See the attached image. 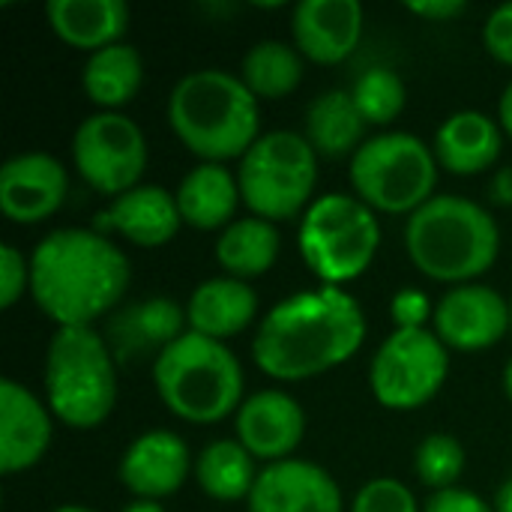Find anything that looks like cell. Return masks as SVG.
<instances>
[{
    "mask_svg": "<svg viewBox=\"0 0 512 512\" xmlns=\"http://www.w3.org/2000/svg\"><path fill=\"white\" fill-rule=\"evenodd\" d=\"M366 339L363 306L336 285L291 294L276 303L255 339V366L276 381H306L348 363Z\"/></svg>",
    "mask_w": 512,
    "mask_h": 512,
    "instance_id": "obj_1",
    "label": "cell"
},
{
    "mask_svg": "<svg viewBox=\"0 0 512 512\" xmlns=\"http://www.w3.org/2000/svg\"><path fill=\"white\" fill-rule=\"evenodd\" d=\"M129 279L126 255L96 228H57L30 252V297L57 327H93L111 318Z\"/></svg>",
    "mask_w": 512,
    "mask_h": 512,
    "instance_id": "obj_2",
    "label": "cell"
},
{
    "mask_svg": "<svg viewBox=\"0 0 512 512\" xmlns=\"http://www.w3.org/2000/svg\"><path fill=\"white\" fill-rule=\"evenodd\" d=\"M168 123L189 153L219 165L243 159L261 138L258 99L228 69L183 75L168 96Z\"/></svg>",
    "mask_w": 512,
    "mask_h": 512,
    "instance_id": "obj_3",
    "label": "cell"
},
{
    "mask_svg": "<svg viewBox=\"0 0 512 512\" xmlns=\"http://www.w3.org/2000/svg\"><path fill=\"white\" fill-rule=\"evenodd\" d=\"M405 249L423 276L450 285H471L495 267L501 228L477 201L462 195H435L408 216Z\"/></svg>",
    "mask_w": 512,
    "mask_h": 512,
    "instance_id": "obj_4",
    "label": "cell"
},
{
    "mask_svg": "<svg viewBox=\"0 0 512 512\" xmlns=\"http://www.w3.org/2000/svg\"><path fill=\"white\" fill-rule=\"evenodd\" d=\"M153 387L174 417L210 426L240 411L246 378L225 342L186 330L153 360Z\"/></svg>",
    "mask_w": 512,
    "mask_h": 512,
    "instance_id": "obj_5",
    "label": "cell"
},
{
    "mask_svg": "<svg viewBox=\"0 0 512 512\" xmlns=\"http://www.w3.org/2000/svg\"><path fill=\"white\" fill-rule=\"evenodd\" d=\"M48 411L72 429H96L117 405V360L93 327H57L45 348Z\"/></svg>",
    "mask_w": 512,
    "mask_h": 512,
    "instance_id": "obj_6",
    "label": "cell"
},
{
    "mask_svg": "<svg viewBox=\"0 0 512 512\" xmlns=\"http://www.w3.org/2000/svg\"><path fill=\"white\" fill-rule=\"evenodd\" d=\"M300 255L321 285L342 288L369 270L381 246V225L357 195L330 192L309 204L297 234Z\"/></svg>",
    "mask_w": 512,
    "mask_h": 512,
    "instance_id": "obj_7",
    "label": "cell"
},
{
    "mask_svg": "<svg viewBox=\"0 0 512 512\" xmlns=\"http://www.w3.org/2000/svg\"><path fill=\"white\" fill-rule=\"evenodd\" d=\"M435 150L411 132H384L351 156V189L375 213H414L435 198L438 183Z\"/></svg>",
    "mask_w": 512,
    "mask_h": 512,
    "instance_id": "obj_8",
    "label": "cell"
},
{
    "mask_svg": "<svg viewBox=\"0 0 512 512\" xmlns=\"http://www.w3.org/2000/svg\"><path fill=\"white\" fill-rule=\"evenodd\" d=\"M243 204L252 216L285 222L309 210L318 183V153L300 132H264L237 171Z\"/></svg>",
    "mask_w": 512,
    "mask_h": 512,
    "instance_id": "obj_9",
    "label": "cell"
},
{
    "mask_svg": "<svg viewBox=\"0 0 512 512\" xmlns=\"http://www.w3.org/2000/svg\"><path fill=\"white\" fill-rule=\"evenodd\" d=\"M450 375V348L432 330H396L369 366L372 396L390 411L429 405Z\"/></svg>",
    "mask_w": 512,
    "mask_h": 512,
    "instance_id": "obj_10",
    "label": "cell"
},
{
    "mask_svg": "<svg viewBox=\"0 0 512 512\" xmlns=\"http://www.w3.org/2000/svg\"><path fill=\"white\" fill-rule=\"evenodd\" d=\"M72 165L99 195L117 198L141 186L147 168V138L123 111H96L72 135Z\"/></svg>",
    "mask_w": 512,
    "mask_h": 512,
    "instance_id": "obj_11",
    "label": "cell"
},
{
    "mask_svg": "<svg viewBox=\"0 0 512 512\" xmlns=\"http://www.w3.org/2000/svg\"><path fill=\"white\" fill-rule=\"evenodd\" d=\"M435 336L456 351H486L510 330V300L489 285H456L435 306Z\"/></svg>",
    "mask_w": 512,
    "mask_h": 512,
    "instance_id": "obj_12",
    "label": "cell"
},
{
    "mask_svg": "<svg viewBox=\"0 0 512 512\" xmlns=\"http://www.w3.org/2000/svg\"><path fill=\"white\" fill-rule=\"evenodd\" d=\"M69 192V171L60 159L30 150L0 165V210L9 222L36 225L54 216Z\"/></svg>",
    "mask_w": 512,
    "mask_h": 512,
    "instance_id": "obj_13",
    "label": "cell"
},
{
    "mask_svg": "<svg viewBox=\"0 0 512 512\" xmlns=\"http://www.w3.org/2000/svg\"><path fill=\"white\" fill-rule=\"evenodd\" d=\"M186 330H189L186 306H180L168 297H147V300L117 309L108 318L105 342H108L117 366H123V363H138L144 357L156 360Z\"/></svg>",
    "mask_w": 512,
    "mask_h": 512,
    "instance_id": "obj_14",
    "label": "cell"
},
{
    "mask_svg": "<svg viewBox=\"0 0 512 512\" xmlns=\"http://www.w3.org/2000/svg\"><path fill=\"white\" fill-rule=\"evenodd\" d=\"M237 441L249 450L252 459L276 465L291 459L306 432V414L294 396L285 390H261L243 399L234 417Z\"/></svg>",
    "mask_w": 512,
    "mask_h": 512,
    "instance_id": "obj_15",
    "label": "cell"
},
{
    "mask_svg": "<svg viewBox=\"0 0 512 512\" xmlns=\"http://www.w3.org/2000/svg\"><path fill=\"white\" fill-rule=\"evenodd\" d=\"M189 471H195L189 447L168 429H150L138 435L117 465L120 483L141 501H162L180 492V486L189 480Z\"/></svg>",
    "mask_w": 512,
    "mask_h": 512,
    "instance_id": "obj_16",
    "label": "cell"
},
{
    "mask_svg": "<svg viewBox=\"0 0 512 512\" xmlns=\"http://www.w3.org/2000/svg\"><path fill=\"white\" fill-rule=\"evenodd\" d=\"M249 512H342L336 480L315 462L285 459L258 471Z\"/></svg>",
    "mask_w": 512,
    "mask_h": 512,
    "instance_id": "obj_17",
    "label": "cell"
},
{
    "mask_svg": "<svg viewBox=\"0 0 512 512\" xmlns=\"http://www.w3.org/2000/svg\"><path fill=\"white\" fill-rule=\"evenodd\" d=\"M42 399H36L24 384L0 381V471L21 474L42 462L51 447L54 423Z\"/></svg>",
    "mask_w": 512,
    "mask_h": 512,
    "instance_id": "obj_18",
    "label": "cell"
},
{
    "mask_svg": "<svg viewBox=\"0 0 512 512\" xmlns=\"http://www.w3.org/2000/svg\"><path fill=\"white\" fill-rule=\"evenodd\" d=\"M294 48L312 63H342L363 36V6L357 0H303L291 15Z\"/></svg>",
    "mask_w": 512,
    "mask_h": 512,
    "instance_id": "obj_19",
    "label": "cell"
},
{
    "mask_svg": "<svg viewBox=\"0 0 512 512\" xmlns=\"http://www.w3.org/2000/svg\"><path fill=\"white\" fill-rule=\"evenodd\" d=\"M180 225H183V219L177 210V198L156 183H141L129 192L111 198L108 210L99 213V219H96L99 234L114 231L141 249H159V246L171 243L174 234L180 231Z\"/></svg>",
    "mask_w": 512,
    "mask_h": 512,
    "instance_id": "obj_20",
    "label": "cell"
},
{
    "mask_svg": "<svg viewBox=\"0 0 512 512\" xmlns=\"http://www.w3.org/2000/svg\"><path fill=\"white\" fill-rule=\"evenodd\" d=\"M432 150L438 165L450 174L474 177L501 159L504 129L483 111H456L441 123Z\"/></svg>",
    "mask_w": 512,
    "mask_h": 512,
    "instance_id": "obj_21",
    "label": "cell"
},
{
    "mask_svg": "<svg viewBox=\"0 0 512 512\" xmlns=\"http://www.w3.org/2000/svg\"><path fill=\"white\" fill-rule=\"evenodd\" d=\"M255 315H258L255 288L234 276H213L201 282L186 303L189 330L216 342H228L237 333H243L255 321Z\"/></svg>",
    "mask_w": 512,
    "mask_h": 512,
    "instance_id": "obj_22",
    "label": "cell"
},
{
    "mask_svg": "<svg viewBox=\"0 0 512 512\" xmlns=\"http://www.w3.org/2000/svg\"><path fill=\"white\" fill-rule=\"evenodd\" d=\"M177 210L183 225L198 231H216L228 228L237 216V207L243 201L237 174L219 162H201L195 165L174 192Z\"/></svg>",
    "mask_w": 512,
    "mask_h": 512,
    "instance_id": "obj_23",
    "label": "cell"
},
{
    "mask_svg": "<svg viewBox=\"0 0 512 512\" xmlns=\"http://www.w3.org/2000/svg\"><path fill=\"white\" fill-rule=\"evenodd\" d=\"M45 18L57 39L93 54L120 42L129 27V6L123 0H51Z\"/></svg>",
    "mask_w": 512,
    "mask_h": 512,
    "instance_id": "obj_24",
    "label": "cell"
},
{
    "mask_svg": "<svg viewBox=\"0 0 512 512\" xmlns=\"http://www.w3.org/2000/svg\"><path fill=\"white\" fill-rule=\"evenodd\" d=\"M306 141L327 159L354 156L363 147L366 120L357 111L351 90H324L306 108Z\"/></svg>",
    "mask_w": 512,
    "mask_h": 512,
    "instance_id": "obj_25",
    "label": "cell"
},
{
    "mask_svg": "<svg viewBox=\"0 0 512 512\" xmlns=\"http://www.w3.org/2000/svg\"><path fill=\"white\" fill-rule=\"evenodd\" d=\"M144 84V60L138 48L117 42L93 51L81 72V87L87 99L105 111H117L138 96Z\"/></svg>",
    "mask_w": 512,
    "mask_h": 512,
    "instance_id": "obj_26",
    "label": "cell"
},
{
    "mask_svg": "<svg viewBox=\"0 0 512 512\" xmlns=\"http://www.w3.org/2000/svg\"><path fill=\"white\" fill-rule=\"evenodd\" d=\"M279 228L261 216H240L234 219L216 240V261L225 276L234 279H255L264 276L279 258Z\"/></svg>",
    "mask_w": 512,
    "mask_h": 512,
    "instance_id": "obj_27",
    "label": "cell"
},
{
    "mask_svg": "<svg viewBox=\"0 0 512 512\" xmlns=\"http://www.w3.org/2000/svg\"><path fill=\"white\" fill-rule=\"evenodd\" d=\"M255 480H258L255 459L240 441L222 438L207 444L195 456V483L207 498L219 504L249 501Z\"/></svg>",
    "mask_w": 512,
    "mask_h": 512,
    "instance_id": "obj_28",
    "label": "cell"
},
{
    "mask_svg": "<svg viewBox=\"0 0 512 512\" xmlns=\"http://www.w3.org/2000/svg\"><path fill=\"white\" fill-rule=\"evenodd\" d=\"M303 78V57L294 45L279 39L255 42L243 63H240V81L249 87V93L261 99H282L297 90Z\"/></svg>",
    "mask_w": 512,
    "mask_h": 512,
    "instance_id": "obj_29",
    "label": "cell"
},
{
    "mask_svg": "<svg viewBox=\"0 0 512 512\" xmlns=\"http://www.w3.org/2000/svg\"><path fill=\"white\" fill-rule=\"evenodd\" d=\"M351 99H354V105H357V111L363 114L366 123L387 126L405 111L408 90H405V81L393 69L372 66L354 81Z\"/></svg>",
    "mask_w": 512,
    "mask_h": 512,
    "instance_id": "obj_30",
    "label": "cell"
},
{
    "mask_svg": "<svg viewBox=\"0 0 512 512\" xmlns=\"http://www.w3.org/2000/svg\"><path fill=\"white\" fill-rule=\"evenodd\" d=\"M414 471L432 492L453 489L465 471V447L453 435H429L414 453Z\"/></svg>",
    "mask_w": 512,
    "mask_h": 512,
    "instance_id": "obj_31",
    "label": "cell"
},
{
    "mask_svg": "<svg viewBox=\"0 0 512 512\" xmlns=\"http://www.w3.org/2000/svg\"><path fill=\"white\" fill-rule=\"evenodd\" d=\"M351 512H420L414 492L393 477L369 480L351 501Z\"/></svg>",
    "mask_w": 512,
    "mask_h": 512,
    "instance_id": "obj_32",
    "label": "cell"
},
{
    "mask_svg": "<svg viewBox=\"0 0 512 512\" xmlns=\"http://www.w3.org/2000/svg\"><path fill=\"white\" fill-rule=\"evenodd\" d=\"M24 291H30V258L21 249L3 243L0 246V306L12 309Z\"/></svg>",
    "mask_w": 512,
    "mask_h": 512,
    "instance_id": "obj_33",
    "label": "cell"
},
{
    "mask_svg": "<svg viewBox=\"0 0 512 512\" xmlns=\"http://www.w3.org/2000/svg\"><path fill=\"white\" fill-rule=\"evenodd\" d=\"M390 315H393L396 330H426V321L435 315V309H432L429 294L417 288H402L393 294Z\"/></svg>",
    "mask_w": 512,
    "mask_h": 512,
    "instance_id": "obj_34",
    "label": "cell"
},
{
    "mask_svg": "<svg viewBox=\"0 0 512 512\" xmlns=\"http://www.w3.org/2000/svg\"><path fill=\"white\" fill-rule=\"evenodd\" d=\"M483 42L498 63L512 66V0L489 12L483 27Z\"/></svg>",
    "mask_w": 512,
    "mask_h": 512,
    "instance_id": "obj_35",
    "label": "cell"
},
{
    "mask_svg": "<svg viewBox=\"0 0 512 512\" xmlns=\"http://www.w3.org/2000/svg\"><path fill=\"white\" fill-rule=\"evenodd\" d=\"M423 512H495V507L489 501H483L477 492L453 486L444 492H432Z\"/></svg>",
    "mask_w": 512,
    "mask_h": 512,
    "instance_id": "obj_36",
    "label": "cell"
},
{
    "mask_svg": "<svg viewBox=\"0 0 512 512\" xmlns=\"http://www.w3.org/2000/svg\"><path fill=\"white\" fill-rule=\"evenodd\" d=\"M405 6H408V12H414L426 21H450L468 9L465 0H411Z\"/></svg>",
    "mask_w": 512,
    "mask_h": 512,
    "instance_id": "obj_37",
    "label": "cell"
},
{
    "mask_svg": "<svg viewBox=\"0 0 512 512\" xmlns=\"http://www.w3.org/2000/svg\"><path fill=\"white\" fill-rule=\"evenodd\" d=\"M489 195L498 207H512V165L510 168H501L489 186Z\"/></svg>",
    "mask_w": 512,
    "mask_h": 512,
    "instance_id": "obj_38",
    "label": "cell"
},
{
    "mask_svg": "<svg viewBox=\"0 0 512 512\" xmlns=\"http://www.w3.org/2000/svg\"><path fill=\"white\" fill-rule=\"evenodd\" d=\"M498 123H501V129L512 138V81L504 87V93L498 99Z\"/></svg>",
    "mask_w": 512,
    "mask_h": 512,
    "instance_id": "obj_39",
    "label": "cell"
},
{
    "mask_svg": "<svg viewBox=\"0 0 512 512\" xmlns=\"http://www.w3.org/2000/svg\"><path fill=\"white\" fill-rule=\"evenodd\" d=\"M495 512H512V477L495 492V501H492Z\"/></svg>",
    "mask_w": 512,
    "mask_h": 512,
    "instance_id": "obj_40",
    "label": "cell"
},
{
    "mask_svg": "<svg viewBox=\"0 0 512 512\" xmlns=\"http://www.w3.org/2000/svg\"><path fill=\"white\" fill-rule=\"evenodd\" d=\"M120 512H168L159 501H141V498H135L132 504H126Z\"/></svg>",
    "mask_w": 512,
    "mask_h": 512,
    "instance_id": "obj_41",
    "label": "cell"
},
{
    "mask_svg": "<svg viewBox=\"0 0 512 512\" xmlns=\"http://www.w3.org/2000/svg\"><path fill=\"white\" fill-rule=\"evenodd\" d=\"M504 393H507V399L512 402V360L507 363V369H504Z\"/></svg>",
    "mask_w": 512,
    "mask_h": 512,
    "instance_id": "obj_42",
    "label": "cell"
},
{
    "mask_svg": "<svg viewBox=\"0 0 512 512\" xmlns=\"http://www.w3.org/2000/svg\"><path fill=\"white\" fill-rule=\"evenodd\" d=\"M51 512H96V510L81 507V504H63V507H57V510H51Z\"/></svg>",
    "mask_w": 512,
    "mask_h": 512,
    "instance_id": "obj_43",
    "label": "cell"
},
{
    "mask_svg": "<svg viewBox=\"0 0 512 512\" xmlns=\"http://www.w3.org/2000/svg\"><path fill=\"white\" fill-rule=\"evenodd\" d=\"M510 333H512V297H510Z\"/></svg>",
    "mask_w": 512,
    "mask_h": 512,
    "instance_id": "obj_44",
    "label": "cell"
}]
</instances>
